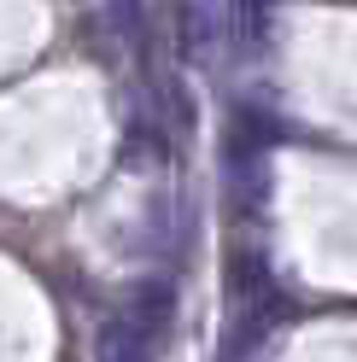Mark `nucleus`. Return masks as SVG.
I'll return each instance as SVG.
<instances>
[{"label":"nucleus","mask_w":357,"mask_h":362,"mask_svg":"<svg viewBox=\"0 0 357 362\" xmlns=\"http://www.w3.org/2000/svg\"><path fill=\"white\" fill-rule=\"evenodd\" d=\"M100 362H152V339L129 315H111L100 327Z\"/></svg>","instance_id":"7ed1b4c3"},{"label":"nucleus","mask_w":357,"mask_h":362,"mask_svg":"<svg viewBox=\"0 0 357 362\" xmlns=\"http://www.w3.org/2000/svg\"><path fill=\"white\" fill-rule=\"evenodd\" d=\"M106 6H111V30L141 53L147 47V6H141V0H106Z\"/></svg>","instance_id":"20e7f679"},{"label":"nucleus","mask_w":357,"mask_h":362,"mask_svg":"<svg viewBox=\"0 0 357 362\" xmlns=\"http://www.w3.org/2000/svg\"><path fill=\"white\" fill-rule=\"evenodd\" d=\"M118 315H129V322H135V327L152 339V345H159L164 327L176 322V286H170V281H141L135 292H129V304H123Z\"/></svg>","instance_id":"f257e3e1"},{"label":"nucleus","mask_w":357,"mask_h":362,"mask_svg":"<svg viewBox=\"0 0 357 362\" xmlns=\"http://www.w3.org/2000/svg\"><path fill=\"white\" fill-rule=\"evenodd\" d=\"M176 30H182V59L188 64H205L211 59V47H217V12L205 6V0H182Z\"/></svg>","instance_id":"f03ea898"}]
</instances>
